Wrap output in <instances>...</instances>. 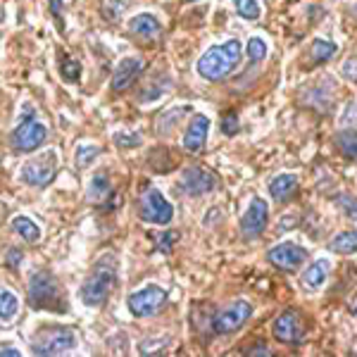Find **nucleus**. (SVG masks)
<instances>
[{"mask_svg":"<svg viewBox=\"0 0 357 357\" xmlns=\"http://www.w3.org/2000/svg\"><path fill=\"white\" fill-rule=\"evenodd\" d=\"M241 60H243V45H241L238 38H231V41L222 45H210L200 55L195 69H198V74L205 82H222L224 77H229L241 65Z\"/></svg>","mask_w":357,"mask_h":357,"instance_id":"f257e3e1","label":"nucleus"},{"mask_svg":"<svg viewBox=\"0 0 357 357\" xmlns=\"http://www.w3.org/2000/svg\"><path fill=\"white\" fill-rule=\"evenodd\" d=\"M114 286H117V257L112 252L98 257V262L91 269L89 279L82 286V301L89 307H100L110 301Z\"/></svg>","mask_w":357,"mask_h":357,"instance_id":"f03ea898","label":"nucleus"},{"mask_svg":"<svg viewBox=\"0 0 357 357\" xmlns=\"http://www.w3.org/2000/svg\"><path fill=\"white\" fill-rule=\"evenodd\" d=\"M29 305L33 310H48V312H67V301L65 291H62L60 281L55 279L50 272H33L29 279Z\"/></svg>","mask_w":357,"mask_h":357,"instance_id":"7ed1b4c3","label":"nucleus"},{"mask_svg":"<svg viewBox=\"0 0 357 357\" xmlns=\"http://www.w3.org/2000/svg\"><path fill=\"white\" fill-rule=\"evenodd\" d=\"M45 138H48V129L33 117L31 110H26L13 131V148L17 153H31L43 146Z\"/></svg>","mask_w":357,"mask_h":357,"instance_id":"20e7f679","label":"nucleus"},{"mask_svg":"<svg viewBox=\"0 0 357 357\" xmlns=\"http://www.w3.org/2000/svg\"><path fill=\"white\" fill-rule=\"evenodd\" d=\"M167 301H169V296H167L165 289H160V286H146V289L136 291L129 296V301H126V305H129V312L138 317V319H146V317H153L158 312H162Z\"/></svg>","mask_w":357,"mask_h":357,"instance_id":"39448f33","label":"nucleus"},{"mask_svg":"<svg viewBox=\"0 0 357 357\" xmlns=\"http://www.w3.org/2000/svg\"><path fill=\"white\" fill-rule=\"evenodd\" d=\"M138 215H141V220L148 224H169L172 217H174V207L169 205V200H167L158 188L151 186L141 195Z\"/></svg>","mask_w":357,"mask_h":357,"instance_id":"423d86ee","label":"nucleus"},{"mask_svg":"<svg viewBox=\"0 0 357 357\" xmlns=\"http://www.w3.org/2000/svg\"><path fill=\"white\" fill-rule=\"evenodd\" d=\"M57 174V153L55 151H45L38 158L29 160L22 169V181L29 183V186H48L53 183V178Z\"/></svg>","mask_w":357,"mask_h":357,"instance_id":"0eeeda50","label":"nucleus"},{"mask_svg":"<svg viewBox=\"0 0 357 357\" xmlns=\"http://www.w3.org/2000/svg\"><path fill=\"white\" fill-rule=\"evenodd\" d=\"M72 348H77V333L72 329H65V326L43 331L38 341L31 345L33 355H60Z\"/></svg>","mask_w":357,"mask_h":357,"instance_id":"6e6552de","label":"nucleus"},{"mask_svg":"<svg viewBox=\"0 0 357 357\" xmlns=\"http://www.w3.org/2000/svg\"><path fill=\"white\" fill-rule=\"evenodd\" d=\"M250 314L252 305L243 301V298H238V301H234L212 319V329H215V333H236L238 329H243L245 321L250 319Z\"/></svg>","mask_w":357,"mask_h":357,"instance_id":"1a4fd4ad","label":"nucleus"},{"mask_svg":"<svg viewBox=\"0 0 357 357\" xmlns=\"http://www.w3.org/2000/svg\"><path fill=\"white\" fill-rule=\"evenodd\" d=\"M272 333L279 343H289V345H298L305 341V324L303 317L298 310H284L279 317L274 319Z\"/></svg>","mask_w":357,"mask_h":357,"instance_id":"9d476101","label":"nucleus"},{"mask_svg":"<svg viewBox=\"0 0 357 357\" xmlns=\"http://www.w3.org/2000/svg\"><path fill=\"white\" fill-rule=\"evenodd\" d=\"M267 222H269L267 200L252 198L245 210V215H243V220H241V236L248 241L257 238V236H262V231L267 229Z\"/></svg>","mask_w":357,"mask_h":357,"instance_id":"9b49d317","label":"nucleus"},{"mask_svg":"<svg viewBox=\"0 0 357 357\" xmlns=\"http://www.w3.org/2000/svg\"><path fill=\"white\" fill-rule=\"evenodd\" d=\"M267 260L272 262L276 269L296 272V269L307 260V250L298 243H279L267 252Z\"/></svg>","mask_w":357,"mask_h":357,"instance_id":"f8f14e48","label":"nucleus"},{"mask_svg":"<svg viewBox=\"0 0 357 357\" xmlns=\"http://www.w3.org/2000/svg\"><path fill=\"white\" fill-rule=\"evenodd\" d=\"M181 186H183V193H188V195H203V193H210L212 188L217 186V176L212 174V172L203 169V167H188L181 174Z\"/></svg>","mask_w":357,"mask_h":357,"instance_id":"ddd939ff","label":"nucleus"},{"mask_svg":"<svg viewBox=\"0 0 357 357\" xmlns=\"http://www.w3.org/2000/svg\"><path fill=\"white\" fill-rule=\"evenodd\" d=\"M141 72H143V62L138 60V57H124L112 74V82H110L112 91L122 93V91H126L129 86H134L136 79L141 77Z\"/></svg>","mask_w":357,"mask_h":357,"instance_id":"4468645a","label":"nucleus"},{"mask_svg":"<svg viewBox=\"0 0 357 357\" xmlns=\"http://www.w3.org/2000/svg\"><path fill=\"white\" fill-rule=\"evenodd\" d=\"M207 131H210V119L205 114H193L191 122L186 126V134H183V148L188 153H200L205 148Z\"/></svg>","mask_w":357,"mask_h":357,"instance_id":"2eb2a0df","label":"nucleus"},{"mask_svg":"<svg viewBox=\"0 0 357 357\" xmlns=\"http://www.w3.org/2000/svg\"><path fill=\"white\" fill-rule=\"evenodd\" d=\"M129 31L134 36L143 38V41H155L160 36V31H162V26H160L158 17H153L151 13H141L129 20Z\"/></svg>","mask_w":357,"mask_h":357,"instance_id":"dca6fc26","label":"nucleus"},{"mask_svg":"<svg viewBox=\"0 0 357 357\" xmlns=\"http://www.w3.org/2000/svg\"><path fill=\"white\" fill-rule=\"evenodd\" d=\"M298 186H301V181H298L296 174H279L269 183V193H272L276 203H289L293 195L298 193Z\"/></svg>","mask_w":357,"mask_h":357,"instance_id":"f3484780","label":"nucleus"},{"mask_svg":"<svg viewBox=\"0 0 357 357\" xmlns=\"http://www.w3.org/2000/svg\"><path fill=\"white\" fill-rule=\"evenodd\" d=\"M329 272H331V262L326 260V257H319V260H314L307 269H305L303 286H307L310 291H317L319 286H324V281H326V276H329Z\"/></svg>","mask_w":357,"mask_h":357,"instance_id":"a211bd4d","label":"nucleus"},{"mask_svg":"<svg viewBox=\"0 0 357 357\" xmlns=\"http://www.w3.org/2000/svg\"><path fill=\"white\" fill-rule=\"evenodd\" d=\"M336 148L341 151V155H345L348 160L357 158V129H343L338 131L336 138H333Z\"/></svg>","mask_w":357,"mask_h":357,"instance_id":"6ab92c4d","label":"nucleus"},{"mask_svg":"<svg viewBox=\"0 0 357 357\" xmlns=\"http://www.w3.org/2000/svg\"><path fill=\"white\" fill-rule=\"evenodd\" d=\"M13 229L15 234H20L22 238L26 241V243H38L41 241V229H38V224H33L29 217H15L13 220Z\"/></svg>","mask_w":357,"mask_h":357,"instance_id":"aec40b11","label":"nucleus"},{"mask_svg":"<svg viewBox=\"0 0 357 357\" xmlns=\"http://www.w3.org/2000/svg\"><path fill=\"white\" fill-rule=\"evenodd\" d=\"M112 195V183L110 178L105 174H96L91 178V186H89V200L91 203H102V200Z\"/></svg>","mask_w":357,"mask_h":357,"instance_id":"412c9836","label":"nucleus"},{"mask_svg":"<svg viewBox=\"0 0 357 357\" xmlns=\"http://www.w3.org/2000/svg\"><path fill=\"white\" fill-rule=\"evenodd\" d=\"M329 248H331V252H338V255H350V252H355L357 250V231H343V234L333 236Z\"/></svg>","mask_w":357,"mask_h":357,"instance_id":"4be33fe9","label":"nucleus"},{"mask_svg":"<svg viewBox=\"0 0 357 357\" xmlns=\"http://www.w3.org/2000/svg\"><path fill=\"white\" fill-rule=\"evenodd\" d=\"M336 53H338L336 43L329 41V38H317V41H312V45H310V55H312L314 62H329Z\"/></svg>","mask_w":357,"mask_h":357,"instance_id":"5701e85b","label":"nucleus"},{"mask_svg":"<svg viewBox=\"0 0 357 357\" xmlns=\"http://www.w3.org/2000/svg\"><path fill=\"white\" fill-rule=\"evenodd\" d=\"M17 310H20V301L13 291H0V319L3 321H13Z\"/></svg>","mask_w":357,"mask_h":357,"instance_id":"b1692460","label":"nucleus"},{"mask_svg":"<svg viewBox=\"0 0 357 357\" xmlns=\"http://www.w3.org/2000/svg\"><path fill=\"white\" fill-rule=\"evenodd\" d=\"M234 8H236V13L248 22L260 20V15H262V8L257 0H234Z\"/></svg>","mask_w":357,"mask_h":357,"instance_id":"393cba45","label":"nucleus"},{"mask_svg":"<svg viewBox=\"0 0 357 357\" xmlns=\"http://www.w3.org/2000/svg\"><path fill=\"white\" fill-rule=\"evenodd\" d=\"M60 72H62V79L69 82V84H74V82H79V79H82V65H79V62L74 60V57H69V55L62 57Z\"/></svg>","mask_w":357,"mask_h":357,"instance_id":"a878e982","label":"nucleus"},{"mask_svg":"<svg viewBox=\"0 0 357 357\" xmlns=\"http://www.w3.org/2000/svg\"><path fill=\"white\" fill-rule=\"evenodd\" d=\"M269 53V48H267V43L262 41V38H257V36H252L250 41H248V60L250 62H262L264 57H267Z\"/></svg>","mask_w":357,"mask_h":357,"instance_id":"bb28decb","label":"nucleus"},{"mask_svg":"<svg viewBox=\"0 0 357 357\" xmlns=\"http://www.w3.org/2000/svg\"><path fill=\"white\" fill-rule=\"evenodd\" d=\"M98 155H100V148H98V146L77 148V167H79V169H86V167H91V162H96Z\"/></svg>","mask_w":357,"mask_h":357,"instance_id":"cd10ccee","label":"nucleus"},{"mask_svg":"<svg viewBox=\"0 0 357 357\" xmlns=\"http://www.w3.org/2000/svg\"><path fill=\"white\" fill-rule=\"evenodd\" d=\"M124 10H126V0H102V15H105V20L117 22Z\"/></svg>","mask_w":357,"mask_h":357,"instance_id":"c85d7f7f","label":"nucleus"},{"mask_svg":"<svg viewBox=\"0 0 357 357\" xmlns=\"http://www.w3.org/2000/svg\"><path fill=\"white\" fill-rule=\"evenodd\" d=\"M238 129H241V124H238V117L231 112V114H224V119H222V134L224 136H234V134H238Z\"/></svg>","mask_w":357,"mask_h":357,"instance_id":"c756f323","label":"nucleus"},{"mask_svg":"<svg viewBox=\"0 0 357 357\" xmlns=\"http://www.w3.org/2000/svg\"><path fill=\"white\" fill-rule=\"evenodd\" d=\"M160 243H158V250H162V252H169L172 248H174V243L178 241V231H165L162 236H160Z\"/></svg>","mask_w":357,"mask_h":357,"instance_id":"7c9ffc66","label":"nucleus"},{"mask_svg":"<svg viewBox=\"0 0 357 357\" xmlns=\"http://www.w3.org/2000/svg\"><path fill=\"white\" fill-rule=\"evenodd\" d=\"M338 203H341L343 210L348 212L350 220L357 222V198H353V195H341V198H338Z\"/></svg>","mask_w":357,"mask_h":357,"instance_id":"2f4dec72","label":"nucleus"},{"mask_svg":"<svg viewBox=\"0 0 357 357\" xmlns=\"http://www.w3.org/2000/svg\"><path fill=\"white\" fill-rule=\"evenodd\" d=\"M22 257H24V255H22V250H17V248H13V250H8V264H10L13 269L20 267V264H22Z\"/></svg>","mask_w":357,"mask_h":357,"instance_id":"473e14b6","label":"nucleus"},{"mask_svg":"<svg viewBox=\"0 0 357 357\" xmlns=\"http://www.w3.org/2000/svg\"><path fill=\"white\" fill-rule=\"evenodd\" d=\"M50 13H53L55 22L62 29V0H50Z\"/></svg>","mask_w":357,"mask_h":357,"instance_id":"72a5a7b5","label":"nucleus"},{"mask_svg":"<svg viewBox=\"0 0 357 357\" xmlns=\"http://www.w3.org/2000/svg\"><path fill=\"white\" fill-rule=\"evenodd\" d=\"M117 143H122V146H126V143L134 146V143H141V138L138 136H117Z\"/></svg>","mask_w":357,"mask_h":357,"instance_id":"f704fd0d","label":"nucleus"},{"mask_svg":"<svg viewBox=\"0 0 357 357\" xmlns=\"http://www.w3.org/2000/svg\"><path fill=\"white\" fill-rule=\"evenodd\" d=\"M269 355V348H264V345H257V348H248V355Z\"/></svg>","mask_w":357,"mask_h":357,"instance_id":"c9c22d12","label":"nucleus"},{"mask_svg":"<svg viewBox=\"0 0 357 357\" xmlns=\"http://www.w3.org/2000/svg\"><path fill=\"white\" fill-rule=\"evenodd\" d=\"M0 355H13V357H22V353L17 348H3L0 350Z\"/></svg>","mask_w":357,"mask_h":357,"instance_id":"e433bc0d","label":"nucleus"},{"mask_svg":"<svg viewBox=\"0 0 357 357\" xmlns=\"http://www.w3.org/2000/svg\"><path fill=\"white\" fill-rule=\"evenodd\" d=\"M353 15H355V20H357V3L353 5Z\"/></svg>","mask_w":357,"mask_h":357,"instance_id":"4c0bfd02","label":"nucleus"},{"mask_svg":"<svg viewBox=\"0 0 357 357\" xmlns=\"http://www.w3.org/2000/svg\"><path fill=\"white\" fill-rule=\"evenodd\" d=\"M0 20H3V13H0Z\"/></svg>","mask_w":357,"mask_h":357,"instance_id":"58836bf2","label":"nucleus"}]
</instances>
